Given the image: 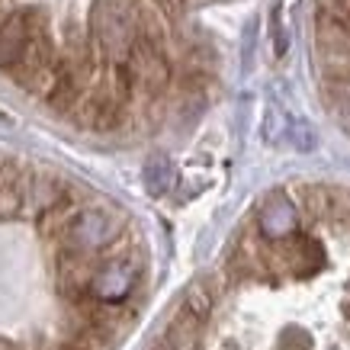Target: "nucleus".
<instances>
[{
    "mask_svg": "<svg viewBox=\"0 0 350 350\" xmlns=\"http://www.w3.org/2000/svg\"><path fill=\"white\" fill-rule=\"evenodd\" d=\"M122 232H126L122 213L107 209V206H90V209H84V213L75 219V225L64 232V238L58 241V254L71 251V254L100 257Z\"/></svg>",
    "mask_w": 350,
    "mask_h": 350,
    "instance_id": "1",
    "label": "nucleus"
},
{
    "mask_svg": "<svg viewBox=\"0 0 350 350\" xmlns=\"http://www.w3.org/2000/svg\"><path fill=\"white\" fill-rule=\"evenodd\" d=\"M138 273H142V264L135 260L132 251H126V254H100V267H96L87 299L103 302V306H119L138 283Z\"/></svg>",
    "mask_w": 350,
    "mask_h": 350,
    "instance_id": "2",
    "label": "nucleus"
},
{
    "mask_svg": "<svg viewBox=\"0 0 350 350\" xmlns=\"http://www.w3.org/2000/svg\"><path fill=\"white\" fill-rule=\"evenodd\" d=\"M129 75H132V84L148 96L164 94L170 84V64L164 58V49L151 45L148 39H135L129 55Z\"/></svg>",
    "mask_w": 350,
    "mask_h": 350,
    "instance_id": "3",
    "label": "nucleus"
},
{
    "mask_svg": "<svg viewBox=\"0 0 350 350\" xmlns=\"http://www.w3.org/2000/svg\"><path fill=\"white\" fill-rule=\"evenodd\" d=\"M29 177H32V167H23L20 161L13 158H0V222L26 213Z\"/></svg>",
    "mask_w": 350,
    "mask_h": 350,
    "instance_id": "4",
    "label": "nucleus"
},
{
    "mask_svg": "<svg viewBox=\"0 0 350 350\" xmlns=\"http://www.w3.org/2000/svg\"><path fill=\"white\" fill-rule=\"evenodd\" d=\"M84 213V206H81V196H77L75 190H68L62 196V200L55 202L49 213H42L39 215V234H42L45 241H62L64 238V232L75 225V219Z\"/></svg>",
    "mask_w": 350,
    "mask_h": 350,
    "instance_id": "5",
    "label": "nucleus"
},
{
    "mask_svg": "<svg viewBox=\"0 0 350 350\" xmlns=\"http://www.w3.org/2000/svg\"><path fill=\"white\" fill-rule=\"evenodd\" d=\"M29 36H32V26L26 13H13L10 20L0 23V68L10 71L13 64L20 62L26 45H29Z\"/></svg>",
    "mask_w": 350,
    "mask_h": 350,
    "instance_id": "6",
    "label": "nucleus"
},
{
    "mask_svg": "<svg viewBox=\"0 0 350 350\" xmlns=\"http://www.w3.org/2000/svg\"><path fill=\"white\" fill-rule=\"evenodd\" d=\"M68 190H71V187H64L55 174H49V170H32L29 190H26V213H36V215L49 213Z\"/></svg>",
    "mask_w": 350,
    "mask_h": 350,
    "instance_id": "7",
    "label": "nucleus"
},
{
    "mask_svg": "<svg viewBox=\"0 0 350 350\" xmlns=\"http://www.w3.org/2000/svg\"><path fill=\"white\" fill-rule=\"evenodd\" d=\"M296 228V213H293V206H289L286 196H270L264 202V213H260V232L267 238H273V241H283L289 238Z\"/></svg>",
    "mask_w": 350,
    "mask_h": 350,
    "instance_id": "8",
    "label": "nucleus"
},
{
    "mask_svg": "<svg viewBox=\"0 0 350 350\" xmlns=\"http://www.w3.org/2000/svg\"><path fill=\"white\" fill-rule=\"evenodd\" d=\"M202 325H206L202 319H196L193 312L180 308V312L174 315V321H170V328H167V344H170V350H200Z\"/></svg>",
    "mask_w": 350,
    "mask_h": 350,
    "instance_id": "9",
    "label": "nucleus"
},
{
    "mask_svg": "<svg viewBox=\"0 0 350 350\" xmlns=\"http://www.w3.org/2000/svg\"><path fill=\"white\" fill-rule=\"evenodd\" d=\"M315 42H319V52H350V29L319 16L315 20Z\"/></svg>",
    "mask_w": 350,
    "mask_h": 350,
    "instance_id": "10",
    "label": "nucleus"
},
{
    "mask_svg": "<svg viewBox=\"0 0 350 350\" xmlns=\"http://www.w3.org/2000/svg\"><path fill=\"white\" fill-rule=\"evenodd\" d=\"M296 200L312 219H328V187L321 183H302L296 187Z\"/></svg>",
    "mask_w": 350,
    "mask_h": 350,
    "instance_id": "11",
    "label": "nucleus"
},
{
    "mask_svg": "<svg viewBox=\"0 0 350 350\" xmlns=\"http://www.w3.org/2000/svg\"><path fill=\"white\" fill-rule=\"evenodd\" d=\"M213 289L206 286V283H193L190 289H187V296H183V308L187 312H193L196 319H209V312H213Z\"/></svg>",
    "mask_w": 350,
    "mask_h": 350,
    "instance_id": "12",
    "label": "nucleus"
},
{
    "mask_svg": "<svg viewBox=\"0 0 350 350\" xmlns=\"http://www.w3.org/2000/svg\"><path fill=\"white\" fill-rule=\"evenodd\" d=\"M174 180V167H170L167 158H151L148 167H145V183H148L151 193H164Z\"/></svg>",
    "mask_w": 350,
    "mask_h": 350,
    "instance_id": "13",
    "label": "nucleus"
},
{
    "mask_svg": "<svg viewBox=\"0 0 350 350\" xmlns=\"http://www.w3.org/2000/svg\"><path fill=\"white\" fill-rule=\"evenodd\" d=\"M328 219L350 222V187H328Z\"/></svg>",
    "mask_w": 350,
    "mask_h": 350,
    "instance_id": "14",
    "label": "nucleus"
},
{
    "mask_svg": "<svg viewBox=\"0 0 350 350\" xmlns=\"http://www.w3.org/2000/svg\"><path fill=\"white\" fill-rule=\"evenodd\" d=\"M315 3H319V16L350 29V0H315Z\"/></svg>",
    "mask_w": 350,
    "mask_h": 350,
    "instance_id": "15",
    "label": "nucleus"
},
{
    "mask_svg": "<svg viewBox=\"0 0 350 350\" xmlns=\"http://www.w3.org/2000/svg\"><path fill=\"white\" fill-rule=\"evenodd\" d=\"M273 39H276V55L286 52V39H283V26H280V10H273Z\"/></svg>",
    "mask_w": 350,
    "mask_h": 350,
    "instance_id": "16",
    "label": "nucleus"
},
{
    "mask_svg": "<svg viewBox=\"0 0 350 350\" xmlns=\"http://www.w3.org/2000/svg\"><path fill=\"white\" fill-rule=\"evenodd\" d=\"M154 350H170V344H161V347H154Z\"/></svg>",
    "mask_w": 350,
    "mask_h": 350,
    "instance_id": "17",
    "label": "nucleus"
}]
</instances>
